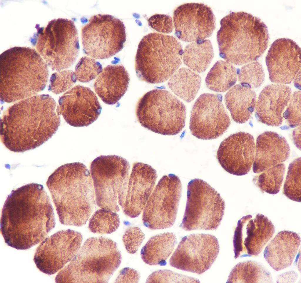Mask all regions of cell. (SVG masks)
Segmentation results:
<instances>
[{"instance_id": "obj_44", "label": "cell", "mask_w": 301, "mask_h": 283, "mask_svg": "<svg viewBox=\"0 0 301 283\" xmlns=\"http://www.w3.org/2000/svg\"><path fill=\"white\" fill-rule=\"evenodd\" d=\"M297 273L294 271H290L284 273L279 275L276 280L277 283H293L298 278Z\"/></svg>"}, {"instance_id": "obj_39", "label": "cell", "mask_w": 301, "mask_h": 283, "mask_svg": "<svg viewBox=\"0 0 301 283\" xmlns=\"http://www.w3.org/2000/svg\"><path fill=\"white\" fill-rule=\"evenodd\" d=\"M194 277L182 275L168 270L155 271L147 278L146 283H199Z\"/></svg>"}, {"instance_id": "obj_37", "label": "cell", "mask_w": 301, "mask_h": 283, "mask_svg": "<svg viewBox=\"0 0 301 283\" xmlns=\"http://www.w3.org/2000/svg\"><path fill=\"white\" fill-rule=\"evenodd\" d=\"M102 69L101 64L94 58L85 56L81 58L77 63L74 73L78 81L87 83L97 77Z\"/></svg>"}, {"instance_id": "obj_11", "label": "cell", "mask_w": 301, "mask_h": 283, "mask_svg": "<svg viewBox=\"0 0 301 283\" xmlns=\"http://www.w3.org/2000/svg\"><path fill=\"white\" fill-rule=\"evenodd\" d=\"M187 193L185 209L180 227L186 231L216 230L225 207L220 194L206 182L198 178L189 181Z\"/></svg>"}, {"instance_id": "obj_5", "label": "cell", "mask_w": 301, "mask_h": 283, "mask_svg": "<svg viewBox=\"0 0 301 283\" xmlns=\"http://www.w3.org/2000/svg\"><path fill=\"white\" fill-rule=\"evenodd\" d=\"M217 39L221 57L241 65L255 61L266 50L267 28L260 19L243 11L232 12L223 18Z\"/></svg>"}, {"instance_id": "obj_26", "label": "cell", "mask_w": 301, "mask_h": 283, "mask_svg": "<svg viewBox=\"0 0 301 283\" xmlns=\"http://www.w3.org/2000/svg\"><path fill=\"white\" fill-rule=\"evenodd\" d=\"M297 233L290 231L279 232L265 247L264 256L269 264L279 271L292 264L300 245Z\"/></svg>"}, {"instance_id": "obj_35", "label": "cell", "mask_w": 301, "mask_h": 283, "mask_svg": "<svg viewBox=\"0 0 301 283\" xmlns=\"http://www.w3.org/2000/svg\"><path fill=\"white\" fill-rule=\"evenodd\" d=\"M301 158L294 160L289 165L283 187V193L290 200L298 202L301 201Z\"/></svg>"}, {"instance_id": "obj_30", "label": "cell", "mask_w": 301, "mask_h": 283, "mask_svg": "<svg viewBox=\"0 0 301 283\" xmlns=\"http://www.w3.org/2000/svg\"><path fill=\"white\" fill-rule=\"evenodd\" d=\"M211 41L203 39L193 42L185 47L183 51L184 63L189 69L197 73L205 71L214 57Z\"/></svg>"}, {"instance_id": "obj_22", "label": "cell", "mask_w": 301, "mask_h": 283, "mask_svg": "<svg viewBox=\"0 0 301 283\" xmlns=\"http://www.w3.org/2000/svg\"><path fill=\"white\" fill-rule=\"evenodd\" d=\"M157 178L156 172L151 166L141 162L133 164L122 209L126 215L134 218L140 215L153 190Z\"/></svg>"}, {"instance_id": "obj_18", "label": "cell", "mask_w": 301, "mask_h": 283, "mask_svg": "<svg viewBox=\"0 0 301 283\" xmlns=\"http://www.w3.org/2000/svg\"><path fill=\"white\" fill-rule=\"evenodd\" d=\"M274 225L266 216L259 213L254 218L243 216L238 221L233 242L234 257L257 256L272 237Z\"/></svg>"}, {"instance_id": "obj_24", "label": "cell", "mask_w": 301, "mask_h": 283, "mask_svg": "<svg viewBox=\"0 0 301 283\" xmlns=\"http://www.w3.org/2000/svg\"><path fill=\"white\" fill-rule=\"evenodd\" d=\"M290 153L286 139L276 133L266 131L257 137L255 145L253 172L260 173L284 162Z\"/></svg>"}, {"instance_id": "obj_9", "label": "cell", "mask_w": 301, "mask_h": 283, "mask_svg": "<svg viewBox=\"0 0 301 283\" xmlns=\"http://www.w3.org/2000/svg\"><path fill=\"white\" fill-rule=\"evenodd\" d=\"M35 46L38 53L53 70L69 68L75 62L80 50L78 32L73 21L59 18L45 27L37 24Z\"/></svg>"}, {"instance_id": "obj_31", "label": "cell", "mask_w": 301, "mask_h": 283, "mask_svg": "<svg viewBox=\"0 0 301 283\" xmlns=\"http://www.w3.org/2000/svg\"><path fill=\"white\" fill-rule=\"evenodd\" d=\"M271 273L258 262L247 261L238 263L232 269L227 283H272Z\"/></svg>"}, {"instance_id": "obj_3", "label": "cell", "mask_w": 301, "mask_h": 283, "mask_svg": "<svg viewBox=\"0 0 301 283\" xmlns=\"http://www.w3.org/2000/svg\"><path fill=\"white\" fill-rule=\"evenodd\" d=\"M61 223L82 226L93 212L95 192L87 167L76 162L63 165L46 182Z\"/></svg>"}, {"instance_id": "obj_8", "label": "cell", "mask_w": 301, "mask_h": 283, "mask_svg": "<svg viewBox=\"0 0 301 283\" xmlns=\"http://www.w3.org/2000/svg\"><path fill=\"white\" fill-rule=\"evenodd\" d=\"M136 112L141 125L155 133L175 135L185 126V106L166 90L154 89L146 93L138 102Z\"/></svg>"}, {"instance_id": "obj_6", "label": "cell", "mask_w": 301, "mask_h": 283, "mask_svg": "<svg viewBox=\"0 0 301 283\" xmlns=\"http://www.w3.org/2000/svg\"><path fill=\"white\" fill-rule=\"evenodd\" d=\"M116 242L103 237L87 239L71 262L55 278L56 283H107L121 263Z\"/></svg>"}, {"instance_id": "obj_15", "label": "cell", "mask_w": 301, "mask_h": 283, "mask_svg": "<svg viewBox=\"0 0 301 283\" xmlns=\"http://www.w3.org/2000/svg\"><path fill=\"white\" fill-rule=\"evenodd\" d=\"M82 234L68 229L58 231L44 239L37 248L34 261L42 272L51 275L61 269L77 253Z\"/></svg>"}, {"instance_id": "obj_33", "label": "cell", "mask_w": 301, "mask_h": 283, "mask_svg": "<svg viewBox=\"0 0 301 283\" xmlns=\"http://www.w3.org/2000/svg\"><path fill=\"white\" fill-rule=\"evenodd\" d=\"M285 170V164H279L256 176L252 181L262 193L275 195L280 190Z\"/></svg>"}, {"instance_id": "obj_23", "label": "cell", "mask_w": 301, "mask_h": 283, "mask_svg": "<svg viewBox=\"0 0 301 283\" xmlns=\"http://www.w3.org/2000/svg\"><path fill=\"white\" fill-rule=\"evenodd\" d=\"M291 95L290 88L285 85L273 84L265 87L256 102L255 113L257 120L268 125H281L283 112Z\"/></svg>"}, {"instance_id": "obj_29", "label": "cell", "mask_w": 301, "mask_h": 283, "mask_svg": "<svg viewBox=\"0 0 301 283\" xmlns=\"http://www.w3.org/2000/svg\"><path fill=\"white\" fill-rule=\"evenodd\" d=\"M201 78L189 68L182 67L170 78L168 86L177 96L187 102L192 101L199 90Z\"/></svg>"}, {"instance_id": "obj_28", "label": "cell", "mask_w": 301, "mask_h": 283, "mask_svg": "<svg viewBox=\"0 0 301 283\" xmlns=\"http://www.w3.org/2000/svg\"><path fill=\"white\" fill-rule=\"evenodd\" d=\"M176 242L175 235L166 232L154 236L142 248L141 257L146 263L150 265H165L172 252Z\"/></svg>"}, {"instance_id": "obj_19", "label": "cell", "mask_w": 301, "mask_h": 283, "mask_svg": "<svg viewBox=\"0 0 301 283\" xmlns=\"http://www.w3.org/2000/svg\"><path fill=\"white\" fill-rule=\"evenodd\" d=\"M173 21L176 35L185 42L208 38L215 27L212 10L202 3H187L180 6L174 12Z\"/></svg>"}, {"instance_id": "obj_20", "label": "cell", "mask_w": 301, "mask_h": 283, "mask_svg": "<svg viewBox=\"0 0 301 283\" xmlns=\"http://www.w3.org/2000/svg\"><path fill=\"white\" fill-rule=\"evenodd\" d=\"M58 107L66 123L74 127L87 126L96 120L102 107L96 94L89 88L76 86L60 97Z\"/></svg>"}, {"instance_id": "obj_40", "label": "cell", "mask_w": 301, "mask_h": 283, "mask_svg": "<svg viewBox=\"0 0 301 283\" xmlns=\"http://www.w3.org/2000/svg\"><path fill=\"white\" fill-rule=\"evenodd\" d=\"M283 117L292 128L301 125V92L296 91L291 95Z\"/></svg>"}, {"instance_id": "obj_17", "label": "cell", "mask_w": 301, "mask_h": 283, "mask_svg": "<svg viewBox=\"0 0 301 283\" xmlns=\"http://www.w3.org/2000/svg\"><path fill=\"white\" fill-rule=\"evenodd\" d=\"M301 48L293 40L281 38L271 44L265 62L271 81L286 84L292 81L301 84Z\"/></svg>"}, {"instance_id": "obj_2", "label": "cell", "mask_w": 301, "mask_h": 283, "mask_svg": "<svg viewBox=\"0 0 301 283\" xmlns=\"http://www.w3.org/2000/svg\"><path fill=\"white\" fill-rule=\"evenodd\" d=\"M58 105L48 94L35 95L17 102L1 119V141L9 150L21 153L43 144L60 123Z\"/></svg>"}, {"instance_id": "obj_13", "label": "cell", "mask_w": 301, "mask_h": 283, "mask_svg": "<svg viewBox=\"0 0 301 283\" xmlns=\"http://www.w3.org/2000/svg\"><path fill=\"white\" fill-rule=\"evenodd\" d=\"M182 191L181 182L178 176L172 174L163 176L143 211L144 225L152 230L172 227L176 219Z\"/></svg>"}, {"instance_id": "obj_27", "label": "cell", "mask_w": 301, "mask_h": 283, "mask_svg": "<svg viewBox=\"0 0 301 283\" xmlns=\"http://www.w3.org/2000/svg\"><path fill=\"white\" fill-rule=\"evenodd\" d=\"M225 101L233 120L243 123L250 118L255 110L256 96L252 89L237 84L226 93Z\"/></svg>"}, {"instance_id": "obj_25", "label": "cell", "mask_w": 301, "mask_h": 283, "mask_svg": "<svg viewBox=\"0 0 301 283\" xmlns=\"http://www.w3.org/2000/svg\"><path fill=\"white\" fill-rule=\"evenodd\" d=\"M130 78L123 65H110L104 68L94 84L95 91L105 103H117L126 92Z\"/></svg>"}, {"instance_id": "obj_16", "label": "cell", "mask_w": 301, "mask_h": 283, "mask_svg": "<svg viewBox=\"0 0 301 283\" xmlns=\"http://www.w3.org/2000/svg\"><path fill=\"white\" fill-rule=\"evenodd\" d=\"M230 123L220 96L204 93L196 100L189 123V129L194 136L203 140L216 139L224 133Z\"/></svg>"}, {"instance_id": "obj_7", "label": "cell", "mask_w": 301, "mask_h": 283, "mask_svg": "<svg viewBox=\"0 0 301 283\" xmlns=\"http://www.w3.org/2000/svg\"><path fill=\"white\" fill-rule=\"evenodd\" d=\"M183 53L180 43L172 36L156 33L146 35L138 44L136 56L137 77L150 83L165 81L181 66Z\"/></svg>"}, {"instance_id": "obj_36", "label": "cell", "mask_w": 301, "mask_h": 283, "mask_svg": "<svg viewBox=\"0 0 301 283\" xmlns=\"http://www.w3.org/2000/svg\"><path fill=\"white\" fill-rule=\"evenodd\" d=\"M242 85L250 88L260 86L265 79L262 66L257 62H252L244 65L240 69L238 76Z\"/></svg>"}, {"instance_id": "obj_1", "label": "cell", "mask_w": 301, "mask_h": 283, "mask_svg": "<svg viewBox=\"0 0 301 283\" xmlns=\"http://www.w3.org/2000/svg\"><path fill=\"white\" fill-rule=\"evenodd\" d=\"M55 225L53 209L42 185L28 184L8 195L2 210L0 231L8 246L18 250L29 249L43 241Z\"/></svg>"}, {"instance_id": "obj_14", "label": "cell", "mask_w": 301, "mask_h": 283, "mask_svg": "<svg viewBox=\"0 0 301 283\" xmlns=\"http://www.w3.org/2000/svg\"><path fill=\"white\" fill-rule=\"evenodd\" d=\"M218 241L210 234H193L183 237L169 260L170 265L201 274L209 269L219 254Z\"/></svg>"}, {"instance_id": "obj_4", "label": "cell", "mask_w": 301, "mask_h": 283, "mask_svg": "<svg viewBox=\"0 0 301 283\" xmlns=\"http://www.w3.org/2000/svg\"><path fill=\"white\" fill-rule=\"evenodd\" d=\"M49 71L40 55L29 47L10 48L0 56V95L10 103L35 96L45 88Z\"/></svg>"}, {"instance_id": "obj_41", "label": "cell", "mask_w": 301, "mask_h": 283, "mask_svg": "<svg viewBox=\"0 0 301 283\" xmlns=\"http://www.w3.org/2000/svg\"><path fill=\"white\" fill-rule=\"evenodd\" d=\"M145 238V235L139 228L131 227L124 234L122 240L127 252L134 254L138 250Z\"/></svg>"}, {"instance_id": "obj_21", "label": "cell", "mask_w": 301, "mask_h": 283, "mask_svg": "<svg viewBox=\"0 0 301 283\" xmlns=\"http://www.w3.org/2000/svg\"><path fill=\"white\" fill-rule=\"evenodd\" d=\"M255 144L252 135L244 132L231 134L221 143L216 158L222 167L237 176L247 174L253 164Z\"/></svg>"}, {"instance_id": "obj_42", "label": "cell", "mask_w": 301, "mask_h": 283, "mask_svg": "<svg viewBox=\"0 0 301 283\" xmlns=\"http://www.w3.org/2000/svg\"><path fill=\"white\" fill-rule=\"evenodd\" d=\"M148 21L149 25L159 32L168 34L173 31L172 19L167 15L156 14L151 16Z\"/></svg>"}, {"instance_id": "obj_10", "label": "cell", "mask_w": 301, "mask_h": 283, "mask_svg": "<svg viewBox=\"0 0 301 283\" xmlns=\"http://www.w3.org/2000/svg\"><path fill=\"white\" fill-rule=\"evenodd\" d=\"M130 165L115 155L98 156L91 163L90 171L97 205L117 212L123 207Z\"/></svg>"}, {"instance_id": "obj_38", "label": "cell", "mask_w": 301, "mask_h": 283, "mask_svg": "<svg viewBox=\"0 0 301 283\" xmlns=\"http://www.w3.org/2000/svg\"><path fill=\"white\" fill-rule=\"evenodd\" d=\"M76 80L74 73L71 70L57 71L50 77L48 90L55 94L62 93L70 88Z\"/></svg>"}, {"instance_id": "obj_34", "label": "cell", "mask_w": 301, "mask_h": 283, "mask_svg": "<svg viewBox=\"0 0 301 283\" xmlns=\"http://www.w3.org/2000/svg\"><path fill=\"white\" fill-rule=\"evenodd\" d=\"M120 224L119 216L110 210L101 208L93 215L89 222L88 228L92 232L111 234L116 231Z\"/></svg>"}, {"instance_id": "obj_12", "label": "cell", "mask_w": 301, "mask_h": 283, "mask_svg": "<svg viewBox=\"0 0 301 283\" xmlns=\"http://www.w3.org/2000/svg\"><path fill=\"white\" fill-rule=\"evenodd\" d=\"M83 50L94 59H103L115 55L123 48L126 40L123 23L111 15L93 16L82 28Z\"/></svg>"}, {"instance_id": "obj_43", "label": "cell", "mask_w": 301, "mask_h": 283, "mask_svg": "<svg viewBox=\"0 0 301 283\" xmlns=\"http://www.w3.org/2000/svg\"><path fill=\"white\" fill-rule=\"evenodd\" d=\"M140 275L135 270L129 267L122 269L116 278V283H138Z\"/></svg>"}, {"instance_id": "obj_32", "label": "cell", "mask_w": 301, "mask_h": 283, "mask_svg": "<svg viewBox=\"0 0 301 283\" xmlns=\"http://www.w3.org/2000/svg\"><path fill=\"white\" fill-rule=\"evenodd\" d=\"M237 78L236 69L232 64L226 61H218L208 72L205 83L209 89L224 92L233 86Z\"/></svg>"}, {"instance_id": "obj_45", "label": "cell", "mask_w": 301, "mask_h": 283, "mask_svg": "<svg viewBox=\"0 0 301 283\" xmlns=\"http://www.w3.org/2000/svg\"><path fill=\"white\" fill-rule=\"evenodd\" d=\"M301 127L300 125L295 129L293 133V140L296 146L299 149H301Z\"/></svg>"}]
</instances>
